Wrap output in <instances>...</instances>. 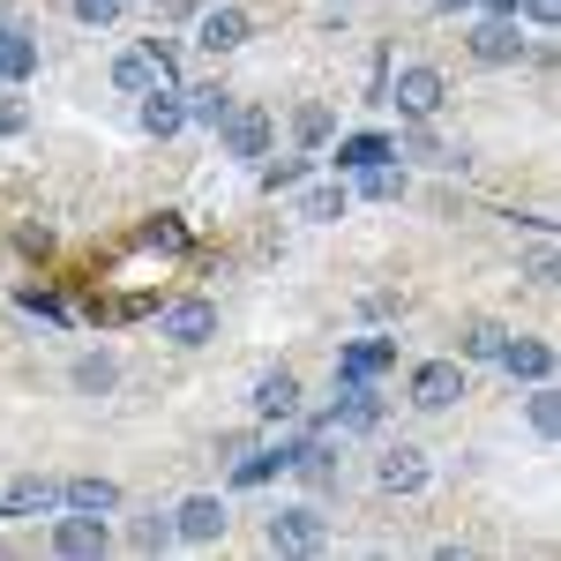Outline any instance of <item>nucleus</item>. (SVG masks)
I'll use <instances>...</instances> for the list:
<instances>
[{"label":"nucleus","mask_w":561,"mask_h":561,"mask_svg":"<svg viewBox=\"0 0 561 561\" xmlns=\"http://www.w3.org/2000/svg\"><path fill=\"white\" fill-rule=\"evenodd\" d=\"M262 539H270L277 554H322V547H330V517H322L314 502H277L270 524H262Z\"/></svg>","instance_id":"nucleus-1"},{"label":"nucleus","mask_w":561,"mask_h":561,"mask_svg":"<svg viewBox=\"0 0 561 561\" xmlns=\"http://www.w3.org/2000/svg\"><path fill=\"white\" fill-rule=\"evenodd\" d=\"M382 98L397 105V121H434L442 98H449V83H442V68H427V60H404V68L382 83Z\"/></svg>","instance_id":"nucleus-2"},{"label":"nucleus","mask_w":561,"mask_h":561,"mask_svg":"<svg viewBox=\"0 0 561 561\" xmlns=\"http://www.w3.org/2000/svg\"><path fill=\"white\" fill-rule=\"evenodd\" d=\"M210 135H217V150H225V158L262 165V158H270V142H277V121H270L262 105H240V98H232V113H225Z\"/></svg>","instance_id":"nucleus-3"},{"label":"nucleus","mask_w":561,"mask_h":561,"mask_svg":"<svg viewBox=\"0 0 561 561\" xmlns=\"http://www.w3.org/2000/svg\"><path fill=\"white\" fill-rule=\"evenodd\" d=\"M465 53H472L479 68H517V60H531L524 15H479V23H472V38H465Z\"/></svg>","instance_id":"nucleus-4"},{"label":"nucleus","mask_w":561,"mask_h":561,"mask_svg":"<svg viewBox=\"0 0 561 561\" xmlns=\"http://www.w3.org/2000/svg\"><path fill=\"white\" fill-rule=\"evenodd\" d=\"M404 397H412L420 412H449L457 397H472V367H465V359H420L412 382H404Z\"/></svg>","instance_id":"nucleus-5"},{"label":"nucleus","mask_w":561,"mask_h":561,"mask_svg":"<svg viewBox=\"0 0 561 561\" xmlns=\"http://www.w3.org/2000/svg\"><path fill=\"white\" fill-rule=\"evenodd\" d=\"M53 554H60V561L113 554V524L98 517V510H53Z\"/></svg>","instance_id":"nucleus-6"},{"label":"nucleus","mask_w":561,"mask_h":561,"mask_svg":"<svg viewBox=\"0 0 561 561\" xmlns=\"http://www.w3.org/2000/svg\"><path fill=\"white\" fill-rule=\"evenodd\" d=\"M255 38V23H248V8H232V0H203V8H195V45H203V53H210V60H225V53H240V45Z\"/></svg>","instance_id":"nucleus-7"},{"label":"nucleus","mask_w":561,"mask_h":561,"mask_svg":"<svg viewBox=\"0 0 561 561\" xmlns=\"http://www.w3.org/2000/svg\"><path fill=\"white\" fill-rule=\"evenodd\" d=\"M158 337L180 345V352L210 345V337H217V300H165V307H158Z\"/></svg>","instance_id":"nucleus-8"},{"label":"nucleus","mask_w":561,"mask_h":561,"mask_svg":"<svg viewBox=\"0 0 561 561\" xmlns=\"http://www.w3.org/2000/svg\"><path fill=\"white\" fill-rule=\"evenodd\" d=\"M225 524H232L225 494H187V502L173 510V547H217Z\"/></svg>","instance_id":"nucleus-9"},{"label":"nucleus","mask_w":561,"mask_h":561,"mask_svg":"<svg viewBox=\"0 0 561 561\" xmlns=\"http://www.w3.org/2000/svg\"><path fill=\"white\" fill-rule=\"evenodd\" d=\"M389 142H397V158H404V165H434V173H457V165H465V142H442L434 121H404Z\"/></svg>","instance_id":"nucleus-10"},{"label":"nucleus","mask_w":561,"mask_h":561,"mask_svg":"<svg viewBox=\"0 0 561 561\" xmlns=\"http://www.w3.org/2000/svg\"><path fill=\"white\" fill-rule=\"evenodd\" d=\"M248 412H255L262 427L300 420V375H293V367H270V375H255V389H248Z\"/></svg>","instance_id":"nucleus-11"},{"label":"nucleus","mask_w":561,"mask_h":561,"mask_svg":"<svg viewBox=\"0 0 561 561\" xmlns=\"http://www.w3.org/2000/svg\"><path fill=\"white\" fill-rule=\"evenodd\" d=\"M427 479H434V465H427L420 442H389L382 457H375V486H382V494H420Z\"/></svg>","instance_id":"nucleus-12"},{"label":"nucleus","mask_w":561,"mask_h":561,"mask_svg":"<svg viewBox=\"0 0 561 561\" xmlns=\"http://www.w3.org/2000/svg\"><path fill=\"white\" fill-rule=\"evenodd\" d=\"M345 210H352L345 173H337V180H314V173H307L300 187H293V217H307V225H337Z\"/></svg>","instance_id":"nucleus-13"},{"label":"nucleus","mask_w":561,"mask_h":561,"mask_svg":"<svg viewBox=\"0 0 561 561\" xmlns=\"http://www.w3.org/2000/svg\"><path fill=\"white\" fill-rule=\"evenodd\" d=\"M494 367H502L510 382H554V345H547V337H517V330H510Z\"/></svg>","instance_id":"nucleus-14"},{"label":"nucleus","mask_w":561,"mask_h":561,"mask_svg":"<svg viewBox=\"0 0 561 561\" xmlns=\"http://www.w3.org/2000/svg\"><path fill=\"white\" fill-rule=\"evenodd\" d=\"M389 367H397V337H359L337 352V382H382Z\"/></svg>","instance_id":"nucleus-15"},{"label":"nucleus","mask_w":561,"mask_h":561,"mask_svg":"<svg viewBox=\"0 0 561 561\" xmlns=\"http://www.w3.org/2000/svg\"><path fill=\"white\" fill-rule=\"evenodd\" d=\"M135 121H142V135H158V142H173L180 128H187V113H180V83H158L135 98Z\"/></svg>","instance_id":"nucleus-16"},{"label":"nucleus","mask_w":561,"mask_h":561,"mask_svg":"<svg viewBox=\"0 0 561 561\" xmlns=\"http://www.w3.org/2000/svg\"><path fill=\"white\" fill-rule=\"evenodd\" d=\"M180 113H187V128H217L225 113H232V90L203 76V83H180Z\"/></svg>","instance_id":"nucleus-17"},{"label":"nucleus","mask_w":561,"mask_h":561,"mask_svg":"<svg viewBox=\"0 0 561 561\" xmlns=\"http://www.w3.org/2000/svg\"><path fill=\"white\" fill-rule=\"evenodd\" d=\"M31 76H38V38L0 23V90H23Z\"/></svg>","instance_id":"nucleus-18"},{"label":"nucleus","mask_w":561,"mask_h":561,"mask_svg":"<svg viewBox=\"0 0 561 561\" xmlns=\"http://www.w3.org/2000/svg\"><path fill=\"white\" fill-rule=\"evenodd\" d=\"M0 510H8V517H53V510H60V486H53V479H8V494H0Z\"/></svg>","instance_id":"nucleus-19"},{"label":"nucleus","mask_w":561,"mask_h":561,"mask_svg":"<svg viewBox=\"0 0 561 561\" xmlns=\"http://www.w3.org/2000/svg\"><path fill=\"white\" fill-rule=\"evenodd\" d=\"M68 382H76V397H113V389H121V359H113V352H83V359L68 367Z\"/></svg>","instance_id":"nucleus-20"},{"label":"nucleus","mask_w":561,"mask_h":561,"mask_svg":"<svg viewBox=\"0 0 561 561\" xmlns=\"http://www.w3.org/2000/svg\"><path fill=\"white\" fill-rule=\"evenodd\" d=\"M60 510H98V517H113V510H121V486L98 479V472H83V479L60 486Z\"/></svg>","instance_id":"nucleus-21"},{"label":"nucleus","mask_w":561,"mask_h":561,"mask_svg":"<svg viewBox=\"0 0 561 561\" xmlns=\"http://www.w3.org/2000/svg\"><path fill=\"white\" fill-rule=\"evenodd\" d=\"M293 142H300V150H330V142H337V113L314 105V98L293 105Z\"/></svg>","instance_id":"nucleus-22"},{"label":"nucleus","mask_w":561,"mask_h":561,"mask_svg":"<svg viewBox=\"0 0 561 561\" xmlns=\"http://www.w3.org/2000/svg\"><path fill=\"white\" fill-rule=\"evenodd\" d=\"M382 158H397L389 135H345V142H337V173H367V165H382Z\"/></svg>","instance_id":"nucleus-23"},{"label":"nucleus","mask_w":561,"mask_h":561,"mask_svg":"<svg viewBox=\"0 0 561 561\" xmlns=\"http://www.w3.org/2000/svg\"><path fill=\"white\" fill-rule=\"evenodd\" d=\"M307 173H314V150H300V158H262V165H255V180L270 187V195H293Z\"/></svg>","instance_id":"nucleus-24"},{"label":"nucleus","mask_w":561,"mask_h":561,"mask_svg":"<svg viewBox=\"0 0 561 561\" xmlns=\"http://www.w3.org/2000/svg\"><path fill=\"white\" fill-rule=\"evenodd\" d=\"M113 90H128V98H142V90H158V68H150V53H142V38L113 60Z\"/></svg>","instance_id":"nucleus-25"},{"label":"nucleus","mask_w":561,"mask_h":561,"mask_svg":"<svg viewBox=\"0 0 561 561\" xmlns=\"http://www.w3.org/2000/svg\"><path fill=\"white\" fill-rule=\"evenodd\" d=\"M352 195H367V203H397L404 195V165H367V173H352Z\"/></svg>","instance_id":"nucleus-26"},{"label":"nucleus","mask_w":561,"mask_h":561,"mask_svg":"<svg viewBox=\"0 0 561 561\" xmlns=\"http://www.w3.org/2000/svg\"><path fill=\"white\" fill-rule=\"evenodd\" d=\"M128 547H135V554H173V517H158V510L135 517L128 524Z\"/></svg>","instance_id":"nucleus-27"},{"label":"nucleus","mask_w":561,"mask_h":561,"mask_svg":"<svg viewBox=\"0 0 561 561\" xmlns=\"http://www.w3.org/2000/svg\"><path fill=\"white\" fill-rule=\"evenodd\" d=\"M502 337H510L502 322H472V330H465V367H494V359H502Z\"/></svg>","instance_id":"nucleus-28"},{"label":"nucleus","mask_w":561,"mask_h":561,"mask_svg":"<svg viewBox=\"0 0 561 561\" xmlns=\"http://www.w3.org/2000/svg\"><path fill=\"white\" fill-rule=\"evenodd\" d=\"M524 412H531V434H539V442H554V434H561V397H554V382H531V404H524Z\"/></svg>","instance_id":"nucleus-29"},{"label":"nucleus","mask_w":561,"mask_h":561,"mask_svg":"<svg viewBox=\"0 0 561 561\" xmlns=\"http://www.w3.org/2000/svg\"><path fill=\"white\" fill-rule=\"evenodd\" d=\"M68 15H76L83 31H113V23L128 15V0H68Z\"/></svg>","instance_id":"nucleus-30"},{"label":"nucleus","mask_w":561,"mask_h":561,"mask_svg":"<svg viewBox=\"0 0 561 561\" xmlns=\"http://www.w3.org/2000/svg\"><path fill=\"white\" fill-rule=\"evenodd\" d=\"M142 248H158V255H187V225H180V217H150V225H142Z\"/></svg>","instance_id":"nucleus-31"},{"label":"nucleus","mask_w":561,"mask_h":561,"mask_svg":"<svg viewBox=\"0 0 561 561\" xmlns=\"http://www.w3.org/2000/svg\"><path fill=\"white\" fill-rule=\"evenodd\" d=\"M15 248H23L31 262H45V255H53V225H38V217H23V225H15Z\"/></svg>","instance_id":"nucleus-32"},{"label":"nucleus","mask_w":561,"mask_h":561,"mask_svg":"<svg viewBox=\"0 0 561 561\" xmlns=\"http://www.w3.org/2000/svg\"><path fill=\"white\" fill-rule=\"evenodd\" d=\"M142 53H150L158 83H180V45H173V38H142Z\"/></svg>","instance_id":"nucleus-33"},{"label":"nucleus","mask_w":561,"mask_h":561,"mask_svg":"<svg viewBox=\"0 0 561 561\" xmlns=\"http://www.w3.org/2000/svg\"><path fill=\"white\" fill-rule=\"evenodd\" d=\"M15 307H23V314H38V322H68V307L53 300V293H38V285H23V293H15Z\"/></svg>","instance_id":"nucleus-34"},{"label":"nucleus","mask_w":561,"mask_h":561,"mask_svg":"<svg viewBox=\"0 0 561 561\" xmlns=\"http://www.w3.org/2000/svg\"><path fill=\"white\" fill-rule=\"evenodd\" d=\"M23 128H31L23 98H15V90H0V142H8V135H23Z\"/></svg>","instance_id":"nucleus-35"},{"label":"nucleus","mask_w":561,"mask_h":561,"mask_svg":"<svg viewBox=\"0 0 561 561\" xmlns=\"http://www.w3.org/2000/svg\"><path fill=\"white\" fill-rule=\"evenodd\" d=\"M517 15H524V23H539V31H554V23H561V0H517Z\"/></svg>","instance_id":"nucleus-36"},{"label":"nucleus","mask_w":561,"mask_h":561,"mask_svg":"<svg viewBox=\"0 0 561 561\" xmlns=\"http://www.w3.org/2000/svg\"><path fill=\"white\" fill-rule=\"evenodd\" d=\"M359 314H367V322H389V314H397V300H389V293H367V300H359Z\"/></svg>","instance_id":"nucleus-37"},{"label":"nucleus","mask_w":561,"mask_h":561,"mask_svg":"<svg viewBox=\"0 0 561 561\" xmlns=\"http://www.w3.org/2000/svg\"><path fill=\"white\" fill-rule=\"evenodd\" d=\"M195 8H203V0H158V15H165V23H195Z\"/></svg>","instance_id":"nucleus-38"},{"label":"nucleus","mask_w":561,"mask_h":561,"mask_svg":"<svg viewBox=\"0 0 561 561\" xmlns=\"http://www.w3.org/2000/svg\"><path fill=\"white\" fill-rule=\"evenodd\" d=\"M434 15H472V0H427Z\"/></svg>","instance_id":"nucleus-39"},{"label":"nucleus","mask_w":561,"mask_h":561,"mask_svg":"<svg viewBox=\"0 0 561 561\" xmlns=\"http://www.w3.org/2000/svg\"><path fill=\"white\" fill-rule=\"evenodd\" d=\"M472 8H486V15H517V0H472Z\"/></svg>","instance_id":"nucleus-40"}]
</instances>
